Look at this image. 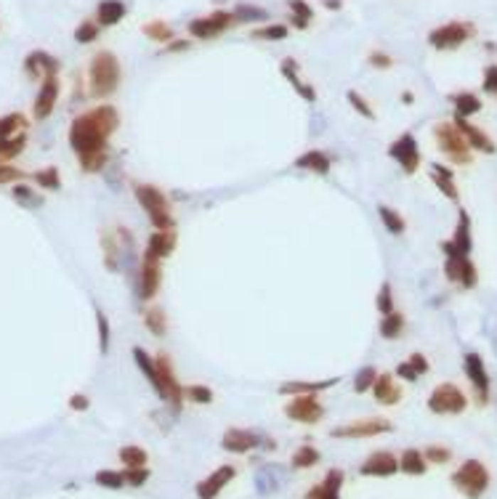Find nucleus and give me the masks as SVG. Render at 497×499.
<instances>
[{"label": "nucleus", "instance_id": "f257e3e1", "mask_svg": "<svg viewBox=\"0 0 497 499\" xmlns=\"http://www.w3.org/2000/svg\"><path fill=\"white\" fill-rule=\"evenodd\" d=\"M120 128V112L112 104H99L78 114L70 125V146L78 154L82 173H102L109 165V139Z\"/></svg>", "mask_w": 497, "mask_h": 499}, {"label": "nucleus", "instance_id": "f03ea898", "mask_svg": "<svg viewBox=\"0 0 497 499\" xmlns=\"http://www.w3.org/2000/svg\"><path fill=\"white\" fill-rule=\"evenodd\" d=\"M120 77L122 70L117 56L112 50H99L88 64V93H91V99L104 101L114 96L120 88Z\"/></svg>", "mask_w": 497, "mask_h": 499}, {"label": "nucleus", "instance_id": "7ed1b4c3", "mask_svg": "<svg viewBox=\"0 0 497 499\" xmlns=\"http://www.w3.org/2000/svg\"><path fill=\"white\" fill-rule=\"evenodd\" d=\"M133 197L146 213V218L157 231L176 229V215H173V205L160 186L154 183H133Z\"/></svg>", "mask_w": 497, "mask_h": 499}, {"label": "nucleus", "instance_id": "20e7f679", "mask_svg": "<svg viewBox=\"0 0 497 499\" xmlns=\"http://www.w3.org/2000/svg\"><path fill=\"white\" fill-rule=\"evenodd\" d=\"M434 141H437V149L442 151V157L449 165H457V168L474 165V154L476 151L468 146V141L463 139V133L457 130V125L452 120L434 125Z\"/></svg>", "mask_w": 497, "mask_h": 499}, {"label": "nucleus", "instance_id": "39448f33", "mask_svg": "<svg viewBox=\"0 0 497 499\" xmlns=\"http://www.w3.org/2000/svg\"><path fill=\"white\" fill-rule=\"evenodd\" d=\"M439 249H442V255H444V279L449 281V284L460 287V290H476L479 269H476V263L471 260V255L457 252L447 240L439 245Z\"/></svg>", "mask_w": 497, "mask_h": 499}, {"label": "nucleus", "instance_id": "423d86ee", "mask_svg": "<svg viewBox=\"0 0 497 499\" xmlns=\"http://www.w3.org/2000/svg\"><path fill=\"white\" fill-rule=\"evenodd\" d=\"M452 486H455L463 497L468 499H481L484 491L489 489V470L481 459H466L460 468L452 473Z\"/></svg>", "mask_w": 497, "mask_h": 499}, {"label": "nucleus", "instance_id": "0eeeda50", "mask_svg": "<svg viewBox=\"0 0 497 499\" xmlns=\"http://www.w3.org/2000/svg\"><path fill=\"white\" fill-rule=\"evenodd\" d=\"M476 38V24L474 21H447L442 27H434L428 32V45L434 50H457L466 43Z\"/></svg>", "mask_w": 497, "mask_h": 499}, {"label": "nucleus", "instance_id": "6e6552de", "mask_svg": "<svg viewBox=\"0 0 497 499\" xmlns=\"http://www.w3.org/2000/svg\"><path fill=\"white\" fill-rule=\"evenodd\" d=\"M154 364H157V380H160L157 396L171 407L173 414H178L183 407V385L178 382V377H176L171 356H168V353H157V356H154Z\"/></svg>", "mask_w": 497, "mask_h": 499}, {"label": "nucleus", "instance_id": "1a4fd4ad", "mask_svg": "<svg viewBox=\"0 0 497 499\" xmlns=\"http://www.w3.org/2000/svg\"><path fill=\"white\" fill-rule=\"evenodd\" d=\"M426 404L428 412L439 414V417H455V414H463L468 409L466 393L457 388L455 382H439L437 388L431 390Z\"/></svg>", "mask_w": 497, "mask_h": 499}, {"label": "nucleus", "instance_id": "9d476101", "mask_svg": "<svg viewBox=\"0 0 497 499\" xmlns=\"http://www.w3.org/2000/svg\"><path fill=\"white\" fill-rule=\"evenodd\" d=\"M394 430V422L386 417H362L351 419L346 425L330 430V436L338 441H359V439H375V436H386Z\"/></svg>", "mask_w": 497, "mask_h": 499}, {"label": "nucleus", "instance_id": "9b49d317", "mask_svg": "<svg viewBox=\"0 0 497 499\" xmlns=\"http://www.w3.org/2000/svg\"><path fill=\"white\" fill-rule=\"evenodd\" d=\"M388 157L399 165V170L405 176H415L420 165H423V151H420V144H417L415 133H402L399 139H394L388 144Z\"/></svg>", "mask_w": 497, "mask_h": 499}, {"label": "nucleus", "instance_id": "f8f14e48", "mask_svg": "<svg viewBox=\"0 0 497 499\" xmlns=\"http://www.w3.org/2000/svg\"><path fill=\"white\" fill-rule=\"evenodd\" d=\"M163 287V260L144 252L141 263H139V277H136V292L141 303H152L157 292Z\"/></svg>", "mask_w": 497, "mask_h": 499}, {"label": "nucleus", "instance_id": "ddd939ff", "mask_svg": "<svg viewBox=\"0 0 497 499\" xmlns=\"http://www.w3.org/2000/svg\"><path fill=\"white\" fill-rule=\"evenodd\" d=\"M325 404L319 401V393H306V396H293L284 404V414L298 422V425H316L325 417Z\"/></svg>", "mask_w": 497, "mask_h": 499}, {"label": "nucleus", "instance_id": "4468645a", "mask_svg": "<svg viewBox=\"0 0 497 499\" xmlns=\"http://www.w3.org/2000/svg\"><path fill=\"white\" fill-rule=\"evenodd\" d=\"M237 19H234V11H213L210 16H197V19L189 21V35L197 38V41H213L221 32L232 30Z\"/></svg>", "mask_w": 497, "mask_h": 499}, {"label": "nucleus", "instance_id": "2eb2a0df", "mask_svg": "<svg viewBox=\"0 0 497 499\" xmlns=\"http://www.w3.org/2000/svg\"><path fill=\"white\" fill-rule=\"evenodd\" d=\"M463 372H466L468 382H471V388H474V396H476V404L479 407H487L489 404V388H492V382H489V372H487V364L484 359L479 356V353H466L463 356Z\"/></svg>", "mask_w": 497, "mask_h": 499}, {"label": "nucleus", "instance_id": "dca6fc26", "mask_svg": "<svg viewBox=\"0 0 497 499\" xmlns=\"http://www.w3.org/2000/svg\"><path fill=\"white\" fill-rule=\"evenodd\" d=\"M59 90H61L59 75L43 77L41 90H38V96H35V101H32V120L43 122V120L51 117L53 109H56V101H59Z\"/></svg>", "mask_w": 497, "mask_h": 499}, {"label": "nucleus", "instance_id": "f3484780", "mask_svg": "<svg viewBox=\"0 0 497 499\" xmlns=\"http://www.w3.org/2000/svg\"><path fill=\"white\" fill-rule=\"evenodd\" d=\"M396 473H399V457L386 449L367 454V459L359 465V476L365 478H391Z\"/></svg>", "mask_w": 497, "mask_h": 499}, {"label": "nucleus", "instance_id": "a211bd4d", "mask_svg": "<svg viewBox=\"0 0 497 499\" xmlns=\"http://www.w3.org/2000/svg\"><path fill=\"white\" fill-rule=\"evenodd\" d=\"M234 478H237V468H234V465H221V468H215L210 476H205V478L194 486V494H197V499H218V494H221Z\"/></svg>", "mask_w": 497, "mask_h": 499}, {"label": "nucleus", "instance_id": "6ab92c4d", "mask_svg": "<svg viewBox=\"0 0 497 499\" xmlns=\"http://www.w3.org/2000/svg\"><path fill=\"white\" fill-rule=\"evenodd\" d=\"M258 446H264V439L255 430L247 428H229L221 439V449L229 451V454H247V451H255Z\"/></svg>", "mask_w": 497, "mask_h": 499}, {"label": "nucleus", "instance_id": "aec40b11", "mask_svg": "<svg viewBox=\"0 0 497 499\" xmlns=\"http://www.w3.org/2000/svg\"><path fill=\"white\" fill-rule=\"evenodd\" d=\"M452 122L457 125V130L463 133V139L468 141V146L474 151H479V154H497V144L492 141V136L489 133H484L481 128H476L471 120H466V117H452Z\"/></svg>", "mask_w": 497, "mask_h": 499}, {"label": "nucleus", "instance_id": "412c9836", "mask_svg": "<svg viewBox=\"0 0 497 499\" xmlns=\"http://www.w3.org/2000/svg\"><path fill=\"white\" fill-rule=\"evenodd\" d=\"M447 242H449L457 252L471 255V249H474V223H471V215H468L466 208H457L455 231H452V237H449Z\"/></svg>", "mask_w": 497, "mask_h": 499}, {"label": "nucleus", "instance_id": "4be33fe9", "mask_svg": "<svg viewBox=\"0 0 497 499\" xmlns=\"http://www.w3.org/2000/svg\"><path fill=\"white\" fill-rule=\"evenodd\" d=\"M346 483V473L341 468L327 470V476L322 478V483H316L311 489L306 491L304 499H335L341 497V489Z\"/></svg>", "mask_w": 497, "mask_h": 499}, {"label": "nucleus", "instance_id": "5701e85b", "mask_svg": "<svg viewBox=\"0 0 497 499\" xmlns=\"http://www.w3.org/2000/svg\"><path fill=\"white\" fill-rule=\"evenodd\" d=\"M428 176H431L434 186L444 194L447 200L455 202V205H460V189H457V183H455V170L447 168V165H442V162H434L431 170H428Z\"/></svg>", "mask_w": 497, "mask_h": 499}, {"label": "nucleus", "instance_id": "b1692460", "mask_svg": "<svg viewBox=\"0 0 497 499\" xmlns=\"http://www.w3.org/2000/svg\"><path fill=\"white\" fill-rule=\"evenodd\" d=\"M370 393H373L378 404H383V407H396V404L402 401V385L396 382L391 372H380Z\"/></svg>", "mask_w": 497, "mask_h": 499}, {"label": "nucleus", "instance_id": "393cba45", "mask_svg": "<svg viewBox=\"0 0 497 499\" xmlns=\"http://www.w3.org/2000/svg\"><path fill=\"white\" fill-rule=\"evenodd\" d=\"M24 72L30 75V77H48V75H59V61L53 59L51 53H46V50H32L27 53V59H24Z\"/></svg>", "mask_w": 497, "mask_h": 499}, {"label": "nucleus", "instance_id": "a878e982", "mask_svg": "<svg viewBox=\"0 0 497 499\" xmlns=\"http://www.w3.org/2000/svg\"><path fill=\"white\" fill-rule=\"evenodd\" d=\"M293 168L309 170V173H316V176H327L333 170V157L325 149H306L304 154L295 157Z\"/></svg>", "mask_w": 497, "mask_h": 499}, {"label": "nucleus", "instance_id": "bb28decb", "mask_svg": "<svg viewBox=\"0 0 497 499\" xmlns=\"http://www.w3.org/2000/svg\"><path fill=\"white\" fill-rule=\"evenodd\" d=\"M176 245H178V234H176V229H168V231L154 229L152 234H149V240H146V249H144V252H149V255H154V258L165 260L176 252Z\"/></svg>", "mask_w": 497, "mask_h": 499}, {"label": "nucleus", "instance_id": "cd10ccee", "mask_svg": "<svg viewBox=\"0 0 497 499\" xmlns=\"http://www.w3.org/2000/svg\"><path fill=\"white\" fill-rule=\"evenodd\" d=\"M338 385V377H327V380H290V382H282L279 385V396H306V393H322V390Z\"/></svg>", "mask_w": 497, "mask_h": 499}, {"label": "nucleus", "instance_id": "c85d7f7f", "mask_svg": "<svg viewBox=\"0 0 497 499\" xmlns=\"http://www.w3.org/2000/svg\"><path fill=\"white\" fill-rule=\"evenodd\" d=\"M279 70H282V75L287 77V82L293 85L295 88V93L301 96L304 101H309V104H314L316 101V90H314V85L311 82H304V77L298 75V61L295 59H282V64H279Z\"/></svg>", "mask_w": 497, "mask_h": 499}, {"label": "nucleus", "instance_id": "c756f323", "mask_svg": "<svg viewBox=\"0 0 497 499\" xmlns=\"http://www.w3.org/2000/svg\"><path fill=\"white\" fill-rule=\"evenodd\" d=\"M431 372V364L423 353H410L402 364H396V377H402L405 382H415L417 377H423Z\"/></svg>", "mask_w": 497, "mask_h": 499}, {"label": "nucleus", "instance_id": "7c9ffc66", "mask_svg": "<svg viewBox=\"0 0 497 499\" xmlns=\"http://www.w3.org/2000/svg\"><path fill=\"white\" fill-rule=\"evenodd\" d=\"M449 101H452V107H455L457 117H466V120H471L474 114H479L481 107H484V101L479 99L474 90H460V93H452Z\"/></svg>", "mask_w": 497, "mask_h": 499}, {"label": "nucleus", "instance_id": "2f4dec72", "mask_svg": "<svg viewBox=\"0 0 497 499\" xmlns=\"http://www.w3.org/2000/svg\"><path fill=\"white\" fill-rule=\"evenodd\" d=\"M125 14H128V9H125L122 0H102L99 9H96V21L102 27H114L125 19Z\"/></svg>", "mask_w": 497, "mask_h": 499}, {"label": "nucleus", "instance_id": "473e14b6", "mask_svg": "<svg viewBox=\"0 0 497 499\" xmlns=\"http://www.w3.org/2000/svg\"><path fill=\"white\" fill-rule=\"evenodd\" d=\"M405 330H407V319H405V313H402L399 308L380 316L378 332H380V338H383V340H399L402 335H405Z\"/></svg>", "mask_w": 497, "mask_h": 499}, {"label": "nucleus", "instance_id": "72a5a7b5", "mask_svg": "<svg viewBox=\"0 0 497 499\" xmlns=\"http://www.w3.org/2000/svg\"><path fill=\"white\" fill-rule=\"evenodd\" d=\"M102 249H104V269L114 274V271L120 269V249H122L120 237L104 229L102 231Z\"/></svg>", "mask_w": 497, "mask_h": 499}, {"label": "nucleus", "instance_id": "f704fd0d", "mask_svg": "<svg viewBox=\"0 0 497 499\" xmlns=\"http://www.w3.org/2000/svg\"><path fill=\"white\" fill-rule=\"evenodd\" d=\"M141 321L154 338H165L168 335V316H165V311L160 306H146L141 313Z\"/></svg>", "mask_w": 497, "mask_h": 499}, {"label": "nucleus", "instance_id": "c9c22d12", "mask_svg": "<svg viewBox=\"0 0 497 499\" xmlns=\"http://www.w3.org/2000/svg\"><path fill=\"white\" fill-rule=\"evenodd\" d=\"M428 462L423 457L420 449H405L402 457H399V473H407V476H426Z\"/></svg>", "mask_w": 497, "mask_h": 499}, {"label": "nucleus", "instance_id": "e433bc0d", "mask_svg": "<svg viewBox=\"0 0 497 499\" xmlns=\"http://www.w3.org/2000/svg\"><path fill=\"white\" fill-rule=\"evenodd\" d=\"M378 218H380V223H383V229H386L388 234H394V237H402V234L407 231L405 215H402L399 210L388 208V205H378Z\"/></svg>", "mask_w": 497, "mask_h": 499}, {"label": "nucleus", "instance_id": "4c0bfd02", "mask_svg": "<svg viewBox=\"0 0 497 499\" xmlns=\"http://www.w3.org/2000/svg\"><path fill=\"white\" fill-rule=\"evenodd\" d=\"M319 462H322V451L316 449L314 444H301V446L293 451V459H290V465H293L295 470L316 468Z\"/></svg>", "mask_w": 497, "mask_h": 499}, {"label": "nucleus", "instance_id": "58836bf2", "mask_svg": "<svg viewBox=\"0 0 497 499\" xmlns=\"http://www.w3.org/2000/svg\"><path fill=\"white\" fill-rule=\"evenodd\" d=\"M30 178H32V183L43 191H59L61 189V173L56 165H46V168L35 170Z\"/></svg>", "mask_w": 497, "mask_h": 499}, {"label": "nucleus", "instance_id": "ea45409f", "mask_svg": "<svg viewBox=\"0 0 497 499\" xmlns=\"http://www.w3.org/2000/svg\"><path fill=\"white\" fill-rule=\"evenodd\" d=\"M11 197H14V202H19L21 208L27 210H35V208H43V197L35 191V186H30V183H14L11 186Z\"/></svg>", "mask_w": 497, "mask_h": 499}, {"label": "nucleus", "instance_id": "a19ab883", "mask_svg": "<svg viewBox=\"0 0 497 499\" xmlns=\"http://www.w3.org/2000/svg\"><path fill=\"white\" fill-rule=\"evenodd\" d=\"M287 6H290V24L295 30H306L314 21V9L306 0H287Z\"/></svg>", "mask_w": 497, "mask_h": 499}, {"label": "nucleus", "instance_id": "79ce46f5", "mask_svg": "<svg viewBox=\"0 0 497 499\" xmlns=\"http://www.w3.org/2000/svg\"><path fill=\"white\" fill-rule=\"evenodd\" d=\"M27 117L21 114V112H11V114H3L0 117V141L3 139H14V136H19L27 130Z\"/></svg>", "mask_w": 497, "mask_h": 499}, {"label": "nucleus", "instance_id": "37998d69", "mask_svg": "<svg viewBox=\"0 0 497 499\" xmlns=\"http://www.w3.org/2000/svg\"><path fill=\"white\" fill-rule=\"evenodd\" d=\"M24 149H27V133H19L14 139H3L0 141V165L14 162Z\"/></svg>", "mask_w": 497, "mask_h": 499}, {"label": "nucleus", "instance_id": "c03bdc74", "mask_svg": "<svg viewBox=\"0 0 497 499\" xmlns=\"http://www.w3.org/2000/svg\"><path fill=\"white\" fill-rule=\"evenodd\" d=\"M183 401L197 404V407H208L215 401V393L213 388H208L203 382H189V385H183Z\"/></svg>", "mask_w": 497, "mask_h": 499}, {"label": "nucleus", "instance_id": "a18cd8bd", "mask_svg": "<svg viewBox=\"0 0 497 499\" xmlns=\"http://www.w3.org/2000/svg\"><path fill=\"white\" fill-rule=\"evenodd\" d=\"M133 361H136V367L144 372V377L149 380V385H152L154 390H157V385H160V380H157V364H154V356H149L144 348H133Z\"/></svg>", "mask_w": 497, "mask_h": 499}, {"label": "nucleus", "instance_id": "49530a36", "mask_svg": "<svg viewBox=\"0 0 497 499\" xmlns=\"http://www.w3.org/2000/svg\"><path fill=\"white\" fill-rule=\"evenodd\" d=\"M144 35H146L149 41L160 43V45H168L171 41H176L173 27L163 19H154V21H149V24H144Z\"/></svg>", "mask_w": 497, "mask_h": 499}, {"label": "nucleus", "instance_id": "de8ad7c7", "mask_svg": "<svg viewBox=\"0 0 497 499\" xmlns=\"http://www.w3.org/2000/svg\"><path fill=\"white\" fill-rule=\"evenodd\" d=\"M117 457H120V462L125 465V468H144V465L149 462L146 449L136 446V444H131V446H122V449L117 451Z\"/></svg>", "mask_w": 497, "mask_h": 499}, {"label": "nucleus", "instance_id": "09e8293b", "mask_svg": "<svg viewBox=\"0 0 497 499\" xmlns=\"http://www.w3.org/2000/svg\"><path fill=\"white\" fill-rule=\"evenodd\" d=\"M346 101L351 104V109L359 114V117H365V120H375V109H373V104L359 93V90H348L346 93Z\"/></svg>", "mask_w": 497, "mask_h": 499}, {"label": "nucleus", "instance_id": "8fccbe9b", "mask_svg": "<svg viewBox=\"0 0 497 499\" xmlns=\"http://www.w3.org/2000/svg\"><path fill=\"white\" fill-rule=\"evenodd\" d=\"M380 372L375 367H362V370L354 375V393H370L373 385H375V380Z\"/></svg>", "mask_w": 497, "mask_h": 499}, {"label": "nucleus", "instance_id": "3c124183", "mask_svg": "<svg viewBox=\"0 0 497 499\" xmlns=\"http://www.w3.org/2000/svg\"><path fill=\"white\" fill-rule=\"evenodd\" d=\"M253 38L255 41H284V38H290V30H287V24H266V27H258L253 30Z\"/></svg>", "mask_w": 497, "mask_h": 499}, {"label": "nucleus", "instance_id": "603ef678", "mask_svg": "<svg viewBox=\"0 0 497 499\" xmlns=\"http://www.w3.org/2000/svg\"><path fill=\"white\" fill-rule=\"evenodd\" d=\"M375 308H378V313H380V316H383V313H391V311H396L394 287H391V281H383V284H380V290H378V298H375Z\"/></svg>", "mask_w": 497, "mask_h": 499}, {"label": "nucleus", "instance_id": "864d4df0", "mask_svg": "<svg viewBox=\"0 0 497 499\" xmlns=\"http://www.w3.org/2000/svg\"><path fill=\"white\" fill-rule=\"evenodd\" d=\"M99 32H102V24L96 19H85L78 24V30H75V41L82 43V45H88V43H93L96 38H99Z\"/></svg>", "mask_w": 497, "mask_h": 499}, {"label": "nucleus", "instance_id": "5fc2aeb1", "mask_svg": "<svg viewBox=\"0 0 497 499\" xmlns=\"http://www.w3.org/2000/svg\"><path fill=\"white\" fill-rule=\"evenodd\" d=\"M96 483L104 486V489H114V491L122 489V486H128L122 470H99V473H96Z\"/></svg>", "mask_w": 497, "mask_h": 499}, {"label": "nucleus", "instance_id": "6e6d98bb", "mask_svg": "<svg viewBox=\"0 0 497 499\" xmlns=\"http://www.w3.org/2000/svg\"><path fill=\"white\" fill-rule=\"evenodd\" d=\"M96 327H99V350L107 356V353H109V343H112V327H109L107 313L99 308H96Z\"/></svg>", "mask_w": 497, "mask_h": 499}, {"label": "nucleus", "instance_id": "4d7b16f0", "mask_svg": "<svg viewBox=\"0 0 497 499\" xmlns=\"http://www.w3.org/2000/svg\"><path fill=\"white\" fill-rule=\"evenodd\" d=\"M234 19H237V24H240V21H247V24L266 21L269 19V11L258 9V6H237V9H234Z\"/></svg>", "mask_w": 497, "mask_h": 499}, {"label": "nucleus", "instance_id": "13d9d810", "mask_svg": "<svg viewBox=\"0 0 497 499\" xmlns=\"http://www.w3.org/2000/svg\"><path fill=\"white\" fill-rule=\"evenodd\" d=\"M423 457H426L428 465H447L449 459H452V451L447 449V446H439V444H431L423 449Z\"/></svg>", "mask_w": 497, "mask_h": 499}, {"label": "nucleus", "instance_id": "bf43d9fd", "mask_svg": "<svg viewBox=\"0 0 497 499\" xmlns=\"http://www.w3.org/2000/svg\"><path fill=\"white\" fill-rule=\"evenodd\" d=\"M122 476H125V483H128V486H133V489H141L144 483L149 481L152 473H149V468L144 465V468H125V470H122Z\"/></svg>", "mask_w": 497, "mask_h": 499}, {"label": "nucleus", "instance_id": "052dcab7", "mask_svg": "<svg viewBox=\"0 0 497 499\" xmlns=\"http://www.w3.org/2000/svg\"><path fill=\"white\" fill-rule=\"evenodd\" d=\"M481 90L497 99V64H487L484 67V75H481Z\"/></svg>", "mask_w": 497, "mask_h": 499}, {"label": "nucleus", "instance_id": "680f3d73", "mask_svg": "<svg viewBox=\"0 0 497 499\" xmlns=\"http://www.w3.org/2000/svg\"><path fill=\"white\" fill-rule=\"evenodd\" d=\"M27 178V173L19 168H14V165H0V186H14V183H21V181Z\"/></svg>", "mask_w": 497, "mask_h": 499}, {"label": "nucleus", "instance_id": "e2e57ef3", "mask_svg": "<svg viewBox=\"0 0 497 499\" xmlns=\"http://www.w3.org/2000/svg\"><path fill=\"white\" fill-rule=\"evenodd\" d=\"M370 67H375V70H391L394 67V59L383 53V50H373L370 53Z\"/></svg>", "mask_w": 497, "mask_h": 499}, {"label": "nucleus", "instance_id": "0e129e2a", "mask_svg": "<svg viewBox=\"0 0 497 499\" xmlns=\"http://www.w3.org/2000/svg\"><path fill=\"white\" fill-rule=\"evenodd\" d=\"M91 407V399L85 396V393H72L70 396V409L72 412H88Z\"/></svg>", "mask_w": 497, "mask_h": 499}, {"label": "nucleus", "instance_id": "69168bd1", "mask_svg": "<svg viewBox=\"0 0 497 499\" xmlns=\"http://www.w3.org/2000/svg\"><path fill=\"white\" fill-rule=\"evenodd\" d=\"M189 45H192V41H171L165 45V50H168V53H178V50H186Z\"/></svg>", "mask_w": 497, "mask_h": 499}, {"label": "nucleus", "instance_id": "338daca9", "mask_svg": "<svg viewBox=\"0 0 497 499\" xmlns=\"http://www.w3.org/2000/svg\"><path fill=\"white\" fill-rule=\"evenodd\" d=\"M325 3V9H330V11H341L343 9V0H322Z\"/></svg>", "mask_w": 497, "mask_h": 499}, {"label": "nucleus", "instance_id": "774afa93", "mask_svg": "<svg viewBox=\"0 0 497 499\" xmlns=\"http://www.w3.org/2000/svg\"><path fill=\"white\" fill-rule=\"evenodd\" d=\"M402 101H405V104H412V101H415L412 90H405V93H402Z\"/></svg>", "mask_w": 497, "mask_h": 499}]
</instances>
